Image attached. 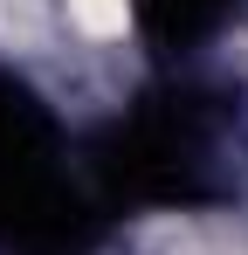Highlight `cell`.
Masks as SVG:
<instances>
[{
  "instance_id": "cell-1",
  "label": "cell",
  "mask_w": 248,
  "mask_h": 255,
  "mask_svg": "<svg viewBox=\"0 0 248 255\" xmlns=\"http://www.w3.org/2000/svg\"><path fill=\"white\" fill-rule=\"evenodd\" d=\"M83 172L104 207H221L248 172V111L207 83L152 90L97 131Z\"/></svg>"
},
{
  "instance_id": "cell-2",
  "label": "cell",
  "mask_w": 248,
  "mask_h": 255,
  "mask_svg": "<svg viewBox=\"0 0 248 255\" xmlns=\"http://www.w3.org/2000/svg\"><path fill=\"white\" fill-rule=\"evenodd\" d=\"M104 193L69 172L55 111L21 76L0 69V249L21 255H90L104 235Z\"/></svg>"
},
{
  "instance_id": "cell-3",
  "label": "cell",
  "mask_w": 248,
  "mask_h": 255,
  "mask_svg": "<svg viewBox=\"0 0 248 255\" xmlns=\"http://www.w3.org/2000/svg\"><path fill=\"white\" fill-rule=\"evenodd\" d=\"M242 14H248V0H131L138 35L159 55H193L214 35H228Z\"/></svg>"
}]
</instances>
